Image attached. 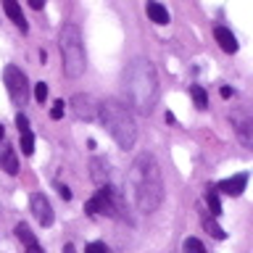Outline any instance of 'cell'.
Returning a JSON list of instances; mask_svg holds the SVG:
<instances>
[{"mask_svg":"<svg viewBox=\"0 0 253 253\" xmlns=\"http://www.w3.org/2000/svg\"><path fill=\"white\" fill-rule=\"evenodd\" d=\"M129 187L134 195L140 211H156L164 201V179H161V169H158L156 158L148 153H140L134 158L132 169H129Z\"/></svg>","mask_w":253,"mask_h":253,"instance_id":"obj_1","label":"cell"},{"mask_svg":"<svg viewBox=\"0 0 253 253\" xmlns=\"http://www.w3.org/2000/svg\"><path fill=\"white\" fill-rule=\"evenodd\" d=\"M124 92H126V103L132 108H137L140 114L153 111L158 98V82H156V71L148 61H134L124 71Z\"/></svg>","mask_w":253,"mask_h":253,"instance_id":"obj_2","label":"cell"},{"mask_svg":"<svg viewBox=\"0 0 253 253\" xmlns=\"http://www.w3.org/2000/svg\"><path fill=\"white\" fill-rule=\"evenodd\" d=\"M98 114L103 119V124H106V129L111 132V137H114L119 145L122 148L134 145V140H137V124H134L129 108L122 106V103H116V100H106L98 106Z\"/></svg>","mask_w":253,"mask_h":253,"instance_id":"obj_3","label":"cell"},{"mask_svg":"<svg viewBox=\"0 0 253 253\" xmlns=\"http://www.w3.org/2000/svg\"><path fill=\"white\" fill-rule=\"evenodd\" d=\"M61 53H63V71L66 77L77 79L84 74V42L74 24L61 29Z\"/></svg>","mask_w":253,"mask_h":253,"instance_id":"obj_4","label":"cell"},{"mask_svg":"<svg viewBox=\"0 0 253 253\" xmlns=\"http://www.w3.org/2000/svg\"><path fill=\"white\" fill-rule=\"evenodd\" d=\"M119 203H122V201H119L116 190L103 185L98 193H95L90 201L84 203V211H87V213H108V216H116Z\"/></svg>","mask_w":253,"mask_h":253,"instance_id":"obj_5","label":"cell"},{"mask_svg":"<svg viewBox=\"0 0 253 253\" xmlns=\"http://www.w3.org/2000/svg\"><path fill=\"white\" fill-rule=\"evenodd\" d=\"M5 77V87H8V95H11V100L16 106H24V100L29 98V84H27V77H24V71L19 66H5L3 71Z\"/></svg>","mask_w":253,"mask_h":253,"instance_id":"obj_6","label":"cell"},{"mask_svg":"<svg viewBox=\"0 0 253 253\" xmlns=\"http://www.w3.org/2000/svg\"><path fill=\"white\" fill-rule=\"evenodd\" d=\"M71 111H74L77 119H84V122H92L98 116V106H95V98H90V95H74L71 98Z\"/></svg>","mask_w":253,"mask_h":253,"instance_id":"obj_7","label":"cell"},{"mask_svg":"<svg viewBox=\"0 0 253 253\" xmlns=\"http://www.w3.org/2000/svg\"><path fill=\"white\" fill-rule=\"evenodd\" d=\"M29 203H32V213L37 216L40 224H42V227H50V224H53V209H50V201H47L42 193H35Z\"/></svg>","mask_w":253,"mask_h":253,"instance_id":"obj_8","label":"cell"},{"mask_svg":"<svg viewBox=\"0 0 253 253\" xmlns=\"http://www.w3.org/2000/svg\"><path fill=\"white\" fill-rule=\"evenodd\" d=\"M245 185H248V174H235V177H229V179H221L216 185V190H219V193H224V195L237 198L245 190Z\"/></svg>","mask_w":253,"mask_h":253,"instance_id":"obj_9","label":"cell"},{"mask_svg":"<svg viewBox=\"0 0 253 253\" xmlns=\"http://www.w3.org/2000/svg\"><path fill=\"white\" fill-rule=\"evenodd\" d=\"M0 169H5L8 174L19 171V158H16V150L11 145H0Z\"/></svg>","mask_w":253,"mask_h":253,"instance_id":"obj_10","label":"cell"},{"mask_svg":"<svg viewBox=\"0 0 253 253\" xmlns=\"http://www.w3.org/2000/svg\"><path fill=\"white\" fill-rule=\"evenodd\" d=\"M213 37H216V42L221 45V50H224V53H237V37L227 27H216Z\"/></svg>","mask_w":253,"mask_h":253,"instance_id":"obj_11","label":"cell"},{"mask_svg":"<svg viewBox=\"0 0 253 253\" xmlns=\"http://www.w3.org/2000/svg\"><path fill=\"white\" fill-rule=\"evenodd\" d=\"M3 11L8 13V19H11L16 27H19L21 32H27L29 27H27V19H24V13H21V5L19 3H13V0H5L3 3Z\"/></svg>","mask_w":253,"mask_h":253,"instance_id":"obj_12","label":"cell"},{"mask_svg":"<svg viewBox=\"0 0 253 253\" xmlns=\"http://www.w3.org/2000/svg\"><path fill=\"white\" fill-rule=\"evenodd\" d=\"M145 11H148V19H150V21H156V24H169V11H166L161 3H148Z\"/></svg>","mask_w":253,"mask_h":253,"instance_id":"obj_13","label":"cell"},{"mask_svg":"<svg viewBox=\"0 0 253 253\" xmlns=\"http://www.w3.org/2000/svg\"><path fill=\"white\" fill-rule=\"evenodd\" d=\"M103 174H106V179H108V164L103 161V158H95L92 161V179L98 182L100 187H103Z\"/></svg>","mask_w":253,"mask_h":253,"instance_id":"obj_14","label":"cell"},{"mask_svg":"<svg viewBox=\"0 0 253 253\" xmlns=\"http://www.w3.org/2000/svg\"><path fill=\"white\" fill-rule=\"evenodd\" d=\"M13 232H16V237H19V240H21L24 245H27V248H29V245H37L35 235H32V229H29L27 224H16V229H13Z\"/></svg>","mask_w":253,"mask_h":253,"instance_id":"obj_15","label":"cell"},{"mask_svg":"<svg viewBox=\"0 0 253 253\" xmlns=\"http://www.w3.org/2000/svg\"><path fill=\"white\" fill-rule=\"evenodd\" d=\"M206 203H209V211H211V216H219V213H221V203H219V195H216V190H209V193H206Z\"/></svg>","mask_w":253,"mask_h":253,"instance_id":"obj_16","label":"cell"},{"mask_svg":"<svg viewBox=\"0 0 253 253\" xmlns=\"http://www.w3.org/2000/svg\"><path fill=\"white\" fill-rule=\"evenodd\" d=\"M21 153L24 156L35 153V134H32V132H21Z\"/></svg>","mask_w":253,"mask_h":253,"instance_id":"obj_17","label":"cell"},{"mask_svg":"<svg viewBox=\"0 0 253 253\" xmlns=\"http://www.w3.org/2000/svg\"><path fill=\"white\" fill-rule=\"evenodd\" d=\"M190 95H193V100H195V106L198 108H206V106H209V98H206V90H203V87H190Z\"/></svg>","mask_w":253,"mask_h":253,"instance_id":"obj_18","label":"cell"},{"mask_svg":"<svg viewBox=\"0 0 253 253\" xmlns=\"http://www.w3.org/2000/svg\"><path fill=\"white\" fill-rule=\"evenodd\" d=\"M182 248H185V253H206L203 243H201V240H195V237H187Z\"/></svg>","mask_w":253,"mask_h":253,"instance_id":"obj_19","label":"cell"},{"mask_svg":"<svg viewBox=\"0 0 253 253\" xmlns=\"http://www.w3.org/2000/svg\"><path fill=\"white\" fill-rule=\"evenodd\" d=\"M203 227L209 229V235H213L216 240H224V237H227V232H224V229H221L219 224H213L211 219H206V221H203Z\"/></svg>","mask_w":253,"mask_h":253,"instance_id":"obj_20","label":"cell"},{"mask_svg":"<svg viewBox=\"0 0 253 253\" xmlns=\"http://www.w3.org/2000/svg\"><path fill=\"white\" fill-rule=\"evenodd\" d=\"M63 114H66V106H63V100H55L53 108H50V119H61Z\"/></svg>","mask_w":253,"mask_h":253,"instance_id":"obj_21","label":"cell"},{"mask_svg":"<svg viewBox=\"0 0 253 253\" xmlns=\"http://www.w3.org/2000/svg\"><path fill=\"white\" fill-rule=\"evenodd\" d=\"M35 98H37L40 103H42V100L47 98V84H45V82H40V84H35Z\"/></svg>","mask_w":253,"mask_h":253,"instance_id":"obj_22","label":"cell"},{"mask_svg":"<svg viewBox=\"0 0 253 253\" xmlns=\"http://www.w3.org/2000/svg\"><path fill=\"white\" fill-rule=\"evenodd\" d=\"M16 126H19V134L21 132H29V119L24 116V114H19V116H16Z\"/></svg>","mask_w":253,"mask_h":253,"instance_id":"obj_23","label":"cell"},{"mask_svg":"<svg viewBox=\"0 0 253 253\" xmlns=\"http://www.w3.org/2000/svg\"><path fill=\"white\" fill-rule=\"evenodd\" d=\"M84 253H108V248H106V243H90Z\"/></svg>","mask_w":253,"mask_h":253,"instance_id":"obj_24","label":"cell"},{"mask_svg":"<svg viewBox=\"0 0 253 253\" xmlns=\"http://www.w3.org/2000/svg\"><path fill=\"white\" fill-rule=\"evenodd\" d=\"M58 195L63 198V201H69V198H71V190H69V187H63V185H58Z\"/></svg>","mask_w":253,"mask_h":253,"instance_id":"obj_25","label":"cell"},{"mask_svg":"<svg viewBox=\"0 0 253 253\" xmlns=\"http://www.w3.org/2000/svg\"><path fill=\"white\" fill-rule=\"evenodd\" d=\"M32 8H35V11H40V8H42L45 5V0H32V3H29Z\"/></svg>","mask_w":253,"mask_h":253,"instance_id":"obj_26","label":"cell"},{"mask_svg":"<svg viewBox=\"0 0 253 253\" xmlns=\"http://www.w3.org/2000/svg\"><path fill=\"white\" fill-rule=\"evenodd\" d=\"M219 95H221V98H229V95H232V90H229V87H221Z\"/></svg>","mask_w":253,"mask_h":253,"instance_id":"obj_27","label":"cell"},{"mask_svg":"<svg viewBox=\"0 0 253 253\" xmlns=\"http://www.w3.org/2000/svg\"><path fill=\"white\" fill-rule=\"evenodd\" d=\"M27 253H42V248H40V245H29Z\"/></svg>","mask_w":253,"mask_h":253,"instance_id":"obj_28","label":"cell"},{"mask_svg":"<svg viewBox=\"0 0 253 253\" xmlns=\"http://www.w3.org/2000/svg\"><path fill=\"white\" fill-rule=\"evenodd\" d=\"M63 253H77V248H74V245H66V248H63Z\"/></svg>","mask_w":253,"mask_h":253,"instance_id":"obj_29","label":"cell"},{"mask_svg":"<svg viewBox=\"0 0 253 253\" xmlns=\"http://www.w3.org/2000/svg\"><path fill=\"white\" fill-rule=\"evenodd\" d=\"M3 134H5V129H3V126H0V140H3Z\"/></svg>","mask_w":253,"mask_h":253,"instance_id":"obj_30","label":"cell"}]
</instances>
